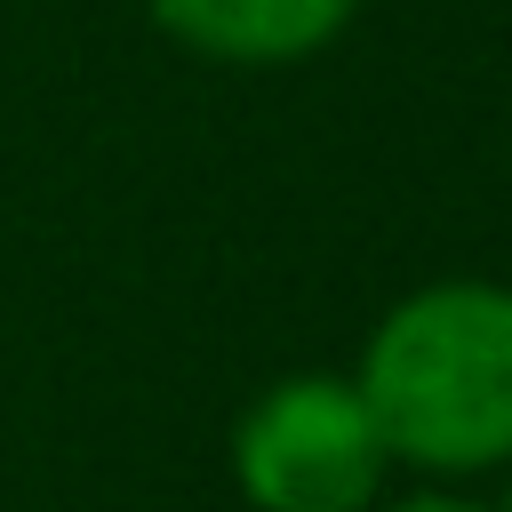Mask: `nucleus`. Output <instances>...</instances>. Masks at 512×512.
<instances>
[{"instance_id":"1","label":"nucleus","mask_w":512,"mask_h":512,"mask_svg":"<svg viewBox=\"0 0 512 512\" xmlns=\"http://www.w3.org/2000/svg\"><path fill=\"white\" fill-rule=\"evenodd\" d=\"M392 464L472 480L512 464V288L424 280L360 344L352 368Z\"/></svg>"},{"instance_id":"2","label":"nucleus","mask_w":512,"mask_h":512,"mask_svg":"<svg viewBox=\"0 0 512 512\" xmlns=\"http://www.w3.org/2000/svg\"><path fill=\"white\" fill-rule=\"evenodd\" d=\"M392 448L352 376H280L232 424V488L248 512H368Z\"/></svg>"},{"instance_id":"3","label":"nucleus","mask_w":512,"mask_h":512,"mask_svg":"<svg viewBox=\"0 0 512 512\" xmlns=\"http://www.w3.org/2000/svg\"><path fill=\"white\" fill-rule=\"evenodd\" d=\"M352 8L360 0H152V24L184 56H208L232 72H280L320 56L352 24Z\"/></svg>"},{"instance_id":"4","label":"nucleus","mask_w":512,"mask_h":512,"mask_svg":"<svg viewBox=\"0 0 512 512\" xmlns=\"http://www.w3.org/2000/svg\"><path fill=\"white\" fill-rule=\"evenodd\" d=\"M368 512H496V504H480L464 488H408V496H376Z\"/></svg>"},{"instance_id":"5","label":"nucleus","mask_w":512,"mask_h":512,"mask_svg":"<svg viewBox=\"0 0 512 512\" xmlns=\"http://www.w3.org/2000/svg\"><path fill=\"white\" fill-rule=\"evenodd\" d=\"M496 512H512V464H504V496H496Z\"/></svg>"}]
</instances>
